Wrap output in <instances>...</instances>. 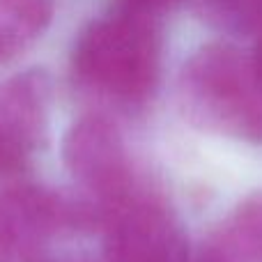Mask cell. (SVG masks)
<instances>
[{
    "label": "cell",
    "instance_id": "5b68a950",
    "mask_svg": "<svg viewBox=\"0 0 262 262\" xmlns=\"http://www.w3.org/2000/svg\"><path fill=\"white\" fill-rule=\"evenodd\" d=\"M104 262H189V239L170 209L129 195L106 214Z\"/></svg>",
    "mask_w": 262,
    "mask_h": 262
},
{
    "label": "cell",
    "instance_id": "3957f363",
    "mask_svg": "<svg viewBox=\"0 0 262 262\" xmlns=\"http://www.w3.org/2000/svg\"><path fill=\"white\" fill-rule=\"evenodd\" d=\"M106 223L101 205L41 186L0 193V262H41L51 237Z\"/></svg>",
    "mask_w": 262,
    "mask_h": 262
},
{
    "label": "cell",
    "instance_id": "8992f818",
    "mask_svg": "<svg viewBox=\"0 0 262 262\" xmlns=\"http://www.w3.org/2000/svg\"><path fill=\"white\" fill-rule=\"evenodd\" d=\"M51 0H0V62L18 58L49 28Z\"/></svg>",
    "mask_w": 262,
    "mask_h": 262
},
{
    "label": "cell",
    "instance_id": "7a4b0ae2",
    "mask_svg": "<svg viewBox=\"0 0 262 262\" xmlns=\"http://www.w3.org/2000/svg\"><path fill=\"white\" fill-rule=\"evenodd\" d=\"M159 60V23L111 12L78 37L74 72L97 95L120 104H140L157 85Z\"/></svg>",
    "mask_w": 262,
    "mask_h": 262
},
{
    "label": "cell",
    "instance_id": "277c9868",
    "mask_svg": "<svg viewBox=\"0 0 262 262\" xmlns=\"http://www.w3.org/2000/svg\"><path fill=\"white\" fill-rule=\"evenodd\" d=\"M64 166L95 198L113 209L131 195V168L120 129L101 115H88L72 124L62 143Z\"/></svg>",
    "mask_w": 262,
    "mask_h": 262
},
{
    "label": "cell",
    "instance_id": "4fadbf2b",
    "mask_svg": "<svg viewBox=\"0 0 262 262\" xmlns=\"http://www.w3.org/2000/svg\"><path fill=\"white\" fill-rule=\"evenodd\" d=\"M255 60H258V64H260V69H262V39H260L258 51H255Z\"/></svg>",
    "mask_w": 262,
    "mask_h": 262
},
{
    "label": "cell",
    "instance_id": "6da1fadb",
    "mask_svg": "<svg viewBox=\"0 0 262 262\" xmlns=\"http://www.w3.org/2000/svg\"><path fill=\"white\" fill-rule=\"evenodd\" d=\"M182 97L200 127L262 143V69L255 53L226 44L200 49L182 74Z\"/></svg>",
    "mask_w": 262,
    "mask_h": 262
},
{
    "label": "cell",
    "instance_id": "7c38bea8",
    "mask_svg": "<svg viewBox=\"0 0 262 262\" xmlns=\"http://www.w3.org/2000/svg\"><path fill=\"white\" fill-rule=\"evenodd\" d=\"M198 262H232L228 258V253H221V251H207L198 258Z\"/></svg>",
    "mask_w": 262,
    "mask_h": 262
},
{
    "label": "cell",
    "instance_id": "9c48e42d",
    "mask_svg": "<svg viewBox=\"0 0 262 262\" xmlns=\"http://www.w3.org/2000/svg\"><path fill=\"white\" fill-rule=\"evenodd\" d=\"M182 0H115L113 12H122L136 18H145V21L159 23L166 12L177 7Z\"/></svg>",
    "mask_w": 262,
    "mask_h": 262
},
{
    "label": "cell",
    "instance_id": "ba28073f",
    "mask_svg": "<svg viewBox=\"0 0 262 262\" xmlns=\"http://www.w3.org/2000/svg\"><path fill=\"white\" fill-rule=\"evenodd\" d=\"M209 14L232 32H253L262 23V0H205Z\"/></svg>",
    "mask_w": 262,
    "mask_h": 262
},
{
    "label": "cell",
    "instance_id": "52a82bcc",
    "mask_svg": "<svg viewBox=\"0 0 262 262\" xmlns=\"http://www.w3.org/2000/svg\"><path fill=\"white\" fill-rule=\"evenodd\" d=\"M228 251L249 262H262V189L235 207L226 226Z\"/></svg>",
    "mask_w": 262,
    "mask_h": 262
},
{
    "label": "cell",
    "instance_id": "30bf717a",
    "mask_svg": "<svg viewBox=\"0 0 262 262\" xmlns=\"http://www.w3.org/2000/svg\"><path fill=\"white\" fill-rule=\"evenodd\" d=\"M30 152L32 149L26 147L18 138H14L12 134L0 129V175L16 172V170H21V168H26L28 159H30Z\"/></svg>",
    "mask_w": 262,
    "mask_h": 262
},
{
    "label": "cell",
    "instance_id": "8fae6325",
    "mask_svg": "<svg viewBox=\"0 0 262 262\" xmlns=\"http://www.w3.org/2000/svg\"><path fill=\"white\" fill-rule=\"evenodd\" d=\"M41 262H97L90 253L83 251H62V253H46Z\"/></svg>",
    "mask_w": 262,
    "mask_h": 262
}]
</instances>
